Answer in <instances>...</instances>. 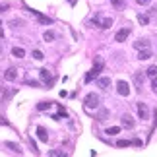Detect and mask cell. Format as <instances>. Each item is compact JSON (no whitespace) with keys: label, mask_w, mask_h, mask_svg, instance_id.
<instances>
[{"label":"cell","mask_w":157,"mask_h":157,"mask_svg":"<svg viewBox=\"0 0 157 157\" xmlns=\"http://www.w3.org/2000/svg\"><path fill=\"white\" fill-rule=\"evenodd\" d=\"M101 70H103V60H95L93 68H91V70H89L87 74H86V82H87V83H89V82H93L95 78L99 76V72H101Z\"/></svg>","instance_id":"6da1fadb"},{"label":"cell","mask_w":157,"mask_h":157,"mask_svg":"<svg viewBox=\"0 0 157 157\" xmlns=\"http://www.w3.org/2000/svg\"><path fill=\"white\" fill-rule=\"evenodd\" d=\"M83 105L87 109H97L99 107V95L97 93H87L86 99H83Z\"/></svg>","instance_id":"7a4b0ae2"},{"label":"cell","mask_w":157,"mask_h":157,"mask_svg":"<svg viewBox=\"0 0 157 157\" xmlns=\"http://www.w3.org/2000/svg\"><path fill=\"white\" fill-rule=\"evenodd\" d=\"M39 76H41V80H43V83L47 87H51L52 86V74L47 68H43V70H39Z\"/></svg>","instance_id":"3957f363"},{"label":"cell","mask_w":157,"mask_h":157,"mask_svg":"<svg viewBox=\"0 0 157 157\" xmlns=\"http://www.w3.org/2000/svg\"><path fill=\"white\" fill-rule=\"evenodd\" d=\"M117 91H118V95L126 97V95H130V86H128L126 82H118V83H117Z\"/></svg>","instance_id":"277c9868"},{"label":"cell","mask_w":157,"mask_h":157,"mask_svg":"<svg viewBox=\"0 0 157 157\" xmlns=\"http://www.w3.org/2000/svg\"><path fill=\"white\" fill-rule=\"evenodd\" d=\"M29 12H31V14L35 16V20H37V21H41V23H45V25H51V23H52V20H51V17H47V16H43V14H39L37 10H29Z\"/></svg>","instance_id":"5b68a950"},{"label":"cell","mask_w":157,"mask_h":157,"mask_svg":"<svg viewBox=\"0 0 157 157\" xmlns=\"http://www.w3.org/2000/svg\"><path fill=\"white\" fill-rule=\"evenodd\" d=\"M138 117H140L142 120H146L149 117V109L146 103H138Z\"/></svg>","instance_id":"8992f818"},{"label":"cell","mask_w":157,"mask_h":157,"mask_svg":"<svg viewBox=\"0 0 157 157\" xmlns=\"http://www.w3.org/2000/svg\"><path fill=\"white\" fill-rule=\"evenodd\" d=\"M128 35H130V29H128V27H124V29H120V31L114 35V41H117V43H122V41L128 39Z\"/></svg>","instance_id":"52a82bcc"},{"label":"cell","mask_w":157,"mask_h":157,"mask_svg":"<svg viewBox=\"0 0 157 157\" xmlns=\"http://www.w3.org/2000/svg\"><path fill=\"white\" fill-rule=\"evenodd\" d=\"M16 78H17V70H16V68H8V70L4 72V80H8V82H14Z\"/></svg>","instance_id":"ba28073f"},{"label":"cell","mask_w":157,"mask_h":157,"mask_svg":"<svg viewBox=\"0 0 157 157\" xmlns=\"http://www.w3.org/2000/svg\"><path fill=\"white\" fill-rule=\"evenodd\" d=\"M35 134L39 136L41 142H49V136H47V130L43 128V126H37V130H35Z\"/></svg>","instance_id":"9c48e42d"},{"label":"cell","mask_w":157,"mask_h":157,"mask_svg":"<svg viewBox=\"0 0 157 157\" xmlns=\"http://www.w3.org/2000/svg\"><path fill=\"white\" fill-rule=\"evenodd\" d=\"M134 118H132V117H128V114H124V117H122V126H124V128H134Z\"/></svg>","instance_id":"30bf717a"},{"label":"cell","mask_w":157,"mask_h":157,"mask_svg":"<svg viewBox=\"0 0 157 157\" xmlns=\"http://www.w3.org/2000/svg\"><path fill=\"white\" fill-rule=\"evenodd\" d=\"M134 47L138 51H142V49H149V41L147 39H138L136 43H134Z\"/></svg>","instance_id":"8fae6325"},{"label":"cell","mask_w":157,"mask_h":157,"mask_svg":"<svg viewBox=\"0 0 157 157\" xmlns=\"http://www.w3.org/2000/svg\"><path fill=\"white\" fill-rule=\"evenodd\" d=\"M138 58H140V60H147V58H151V49H142L140 52H138Z\"/></svg>","instance_id":"7c38bea8"},{"label":"cell","mask_w":157,"mask_h":157,"mask_svg":"<svg viewBox=\"0 0 157 157\" xmlns=\"http://www.w3.org/2000/svg\"><path fill=\"white\" fill-rule=\"evenodd\" d=\"M111 25H113V20H111V17H103V20H99V27L101 29H109Z\"/></svg>","instance_id":"4fadbf2b"},{"label":"cell","mask_w":157,"mask_h":157,"mask_svg":"<svg viewBox=\"0 0 157 157\" xmlns=\"http://www.w3.org/2000/svg\"><path fill=\"white\" fill-rule=\"evenodd\" d=\"M12 54H14L16 58H23L25 56V51H23L21 47H14V49H12Z\"/></svg>","instance_id":"5bb4252c"},{"label":"cell","mask_w":157,"mask_h":157,"mask_svg":"<svg viewBox=\"0 0 157 157\" xmlns=\"http://www.w3.org/2000/svg\"><path fill=\"white\" fill-rule=\"evenodd\" d=\"M97 83H99L101 89H109V86H111V80H109V78H99Z\"/></svg>","instance_id":"9a60e30c"},{"label":"cell","mask_w":157,"mask_h":157,"mask_svg":"<svg viewBox=\"0 0 157 157\" xmlns=\"http://www.w3.org/2000/svg\"><path fill=\"white\" fill-rule=\"evenodd\" d=\"M43 39L47 41V43H52V41L56 39V35H54V31H45V35H43Z\"/></svg>","instance_id":"2e32d148"},{"label":"cell","mask_w":157,"mask_h":157,"mask_svg":"<svg viewBox=\"0 0 157 157\" xmlns=\"http://www.w3.org/2000/svg\"><path fill=\"white\" fill-rule=\"evenodd\" d=\"M105 134H109V136H117V134H120V126H113V128H107V130H105Z\"/></svg>","instance_id":"e0dca14e"},{"label":"cell","mask_w":157,"mask_h":157,"mask_svg":"<svg viewBox=\"0 0 157 157\" xmlns=\"http://www.w3.org/2000/svg\"><path fill=\"white\" fill-rule=\"evenodd\" d=\"M142 80H144V74H140V72L134 74V83L138 86V89H142Z\"/></svg>","instance_id":"ac0fdd59"},{"label":"cell","mask_w":157,"mask_h":157,"mask_svg":"<svg viewBox=\"0 0 157 157\" xmlns=\"http://www.w3.org/2000/svg\"><path fill=\"white\" fill-rule=\"evenodd\" d=\"M146 74L151 78V80H153V78H157V66H149V68L146 70Z\"/></svg>","instance_id":"d6986e66"},{"label":"cell","mask_w":157,"mask_h":157,"mask_svg":"<svg viewBox=\"0 0 157 157\" xmlns=\"http://www.w3.org/2000/svg\"><path fill=\"white\" fill-rule=\"evenodd\" d=\"M111 4H113L117 10H122L124 6H126V2H124V0H111Z\"/></svg>","instance_id":"ffe728a7"},{"label":"cell","mask_w":157,"mask_h":157,"mask_svg":"<svg viewBox=\"0 0 157 157\" xmlns=\"http://www.w3.org/2000/svg\"><path fill=\"white\" fill-rule=\"evenodd\" d=\"M47 109H51V103H49V101H43V103L37 105V111H47Z\"/></svg>","instance_id":"44dd1931"},{"label":"cell","mask_w":157,"mask_h":157,"mask_svg":"<svg viewBox=\"0 0 157 157\" xmlns=\"http://www.w3.org/2000/svg\"><path fill=\"white\" fill-rule=\"evenodd\" d=\"M138 21H140L142 25H147V23H149V17L144 16V14H140V16H138Z\"/></svg>","instance_id":"7402d4cb"},{"label":"cell","mask_w":157,"mask_h":157,"mask_svg":"<svg viewBox=\"0 0 157 157\" xmlns=\"http://www.w3.org/2000/svg\"><path fill=\"white\" fill-rule=\"evenodd\" d=\"M31 56L35 58V60H43L45 56H43V52H41V51H37V49H35L33 52H31Z\"/></svg>","instance_id":"603a6c76"},{"label":"cell","mask_w":157,"mask_h":157,"mask_svg":"<svg viewBox=\"0 0 157 157\" xmlns=\"http://www.w3.org/2000/svg\"><path fill=\"white\" fill-rule=\"evenodd\" d=\"M6 147H10V149H12V151H16V153H20V151H21V149H20V147H17V146H16V144H12V142H6Z\"/></svg>","instance_id":"cb8c5ba5"},{"label":"cell","mask_w":157,"mask_h":157,"mask_svg":"<svg viewBox=\"0 0 157 157\" xmlns=\"http://www.w3.org/2000/svg\"><path fill=\"white\" fill-rule=\"evenodd\" d=\"M117 146L118 147H128V146H132V142H128V140H118Z\"/></svg>","instance_id":"d4e9b609"},{"label":"cell","mask_w":157,"mask_h":157,"mask_svg":"<svg viewBox=\"0 0 157 157\" xmlns=\"http://www.w3.org/2000/svg\"><path fill=\"white\" fill-rule=\"evenodd\" d=\"M151 89L157 93V78H153V82H151Z\"/></svg>","instance_id":"484cf974"},{"label":"cell","mask_w":157,"mask_h":157,"mask_svg":"<svg viewBox=\"0 0 157 157\" xmlns=\"http://www.w3.org/2000/svg\"><path fill=\"white\" fill-rule=\"evenodd\" d=\"M151 0H136V4H140V6H144V4H149Z\"/></svg>","instance_id":"4316f807"},{"label":"cell","mask_w":157,"mask_h":157,"mask_svg":"<svg viewBox=\"0 0 157 157\" xmlns=\"http://www.w3.org/2000/svg\"><path fill=\"white\" fill-rule=\"evenodd\" d=\"M4 35V29H2V21H0V37Z\"/></svg>","instance_id":"83f0119b"},{"label":"cell","mask_w":157,"mask_h":157,"mask_svg":"<svg viewBox=\"0 0 157 157\" xmlns=\"http://www.w3.org/2000/svg\"><path fill=\"white\" fill-rule=\"evenodd\" d=\"M4 10H8V6H0V12H4Z\"/></svg>","instance_id":"f1b7e54d"},{"label":"cell","mask_w":157,"mask_h":157,"mask_svg":"<svg viewBox=\"0 0 157 157\" xmlns=\"http://www.w3.org/2000/svg\"><path fill=\"white\" fill-rule=\"evenodd\" d=\"M0 52H2V45H0Z\"/></svg>","instance_id":"f546056e"}]
</instances>
